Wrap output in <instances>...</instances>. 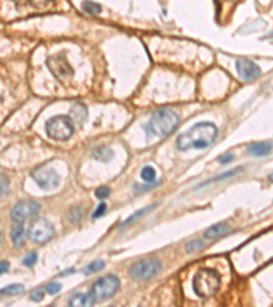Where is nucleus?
I'll return each mask as SVG.
<instances>
[{
	"label": "nucleus",
	"instance_id": "f257e3e1",
	"mask_svg": "<svg viewBox=\"0 0 273 307\" xmlns=\"http://www.w3.org/2000/svg\"><path fill=\"white\" fill-rule=\"evenodd\" d=\"M217 137V127L213 123H197L188 131L180 134L176 139V147L182 151L191 149H205L211 146Z\"/></svg>",
	"mask_w": 273,
	"mask_h": 307
},
{
	"label": "nucleus",
	"instance_id": "f03ea898",
	"mask_svg": "<svg viewBox=\"0 0 273 307\" xmlns=\"http://www.w3.org/2000/svg\"><path fill=\"white\" fill-rule=\"evenodd\" d=\"M179 122V115L175 111L170 108H161L152 115L151 120L146 126V131L149 135H156V137L161 138L167 137L178 127Z\"/></svg>",
	"mask_w": 273,
	"mask_h": 307
},
{
	"label": "nucleus",
	"instance_id": "7ed1b4c3",
	"mask_svg": "<svg viewBox=\"0 0 273 307\" xmlns=\"http://www.w3.org/2000/svg\"><path fill=\"white\" fill-rule=\"evenodd\" d=\"M220 288V274L213 269L198 270L193 279V289L199 298L213 296Z\"/></svg>",
	"mask_w": 273,
	"mask_h": 307
},
{
	"label": "nucleus",
	"instance_id": "20e7f679",
	"mask_svg": "<svg viewBox=\"0 0 273 307\" xmlns=\"http://www.w3.org/2000/svg\"><path fill=\"white\" fill-rule=\"evenodd\" d=\"M48 137L55 141H67L74 134V123L70 116L59 115L53 116L51 120H48L45 124Z\"/></svg>",
	"mask_w": 273,
	"mask_h": 307
},
{
	"label": "nucleus",
	"instance_id": "39448f33",
	"mask_svg": "<svg viewBox=\"0 0 273 307\" xmlns=\"http://www.w3.org/2000/svg\"><path fill=\"white\" fill-rule=\"evenodd\" d=\"M119 287H120V281L118 277L115 274H107L94 281L90 288V293L96 302H104L112 298L118 292Z\"/></svg>",
	"mask_w": 273,
	"mask_h": 307
},
{
	"label": "nucleus",
	"instance_id": "423d86ee",
	"mask_svg": "<svg viewBox=\"0 0 273 307\" xmlns=\"http://www.w3.org/2000/svg\"><path fill=\"white\" fill-rule=\"evenodd\" d=\"M161 270L160 261L155 260V258H146L141 260L132 265L128 273L132 280L136 281H145V280H151L155 277L156 274Z\"/></svg>",
	"mask_w": 273,
	"mask_h": 307
},
{
	"label": "nucleus",
	"instance_id": "0eeeda50",
	"mask_svg": "<svg viewBox=\"0 0 273 307\" xmlns=\"http://www.w3.org/2000/svg\"><path fill=\"white\" fill-rule=\"evenodd\" d=\"M55 237V227L47 218H36L29 227V238L33 243L44 245Z\"/></svg>",
	"mask_w": 273,
	"mask_h": 307
},
{
	"label": "nucleus",
	"instance_id": "6e6552de",
	"mask_svg": "<svg viewBox=\"0 0 273 307\" xmlns=\"http://www.w3.org/2000/svg\"><path fill=\"white\" fill-rule=\"evenodd\" d=\"M40 212V203L33 199H25L15 205L11 210V220L14 224L21 222L25 224L26 221H32Z\"/></svg>",
	"mask_w": 273,
	"mask_h": 307
},
{
	"label": "nucleus",
	"instance_id": "1a4fd4ad",
	"mask_svg": "<svg viewBox=\"0 0 273 307\" xmlns=\"http://www.w3.org/2000/svg\"><path fill=\"white\" fill-rule=\"evenodd\" d=\"M47 64L48 68L51 70L52 74L56 76L57 80L64 81L74 75V70L71 68L70 63L67 61L64 53H57L55 56L48 57Z\"/></svg>",
	"mask_w": 273,
	"mask_h": 307
},
{
	"label": "nucleus",
	"instance_id": "9d476101",
	"mask_svg": "<svg viewBox=\"0 0 273 307\" xmlns=\"http://www.w3.org/2000/svg\"><path fill=\"white\" fill-rule=\"evenodd\" d=\"M33 179L36 180V183L44 190H52L56 189L59 183H60V176L56 171L51 168V167L43 166L37 168L33 172Z\"/></svg>",
	"mask_w": 273,
	"mask_h": 307
},
{
	"label": "nucleus",
	"instance_id": "9b49d317",
	"mask_svg": "<svg viewBox=\"0 0 273 307\" xmlns=\"http://www.w3.org/2000/svg\"><path fill=\"white\" fill-rule=\"evenodd\" d=\"M236 71L245 81H254L261 74V68L257 63L249 60V59H238L235 63Z\"/></svg>",
	"mask_w": 273,
	"mask_h": 307
},
{
	"label": "nucleus",
	"instance_id": "f8f14e48",
	"mask_svg": "<svg viewBox=\"0 0 273 307\" xmlns=\"http://www.w3.org/2000/svg\"><path fill=\"white\" fill-rule=\"evenodd\" d=\"M272 150V143L270 142H254L247 146V151H249L251 156H257V157H264L266 155H269Z\"/></svg>",
	"mask_w": 273,
	"mask_h": 307
},
{
	"label": "nucleus",
	"instance_id": "ddd939ff",
	"mask_svg": "<svg viewBox=\"0 0 273 307\" xmlns=\"http://www.w3.org/2000/svg\"><path fill=\"white\" fill-rule=\"evenodd\" d=\"M96 300L92 296V293H74L70 299H69V304L70 306H84V307H89L93 306Z\"/></svg>",
	"mask_w": 273,
	"mask_h": 307
},
{
	"label": "nucleus",
	"instance_id": "4468645a",
	"mask_svg": "<svg viewBox=\"0 0 273 307\" xmlns=\"http://www.w3.org/2000/svg\"><path fill=\"white\" fill-rule=\"evenodd\" d=\"M70 118L73 123H77L78 126H82L88 119V111L82 104H74L70 109Z\"/></svg>",
	"mask_w": 273,
	"mask_h": 307
},
{
	"label": "nucleus",
	"instance_id": "2eb2a0df",
	"mask_svg": "<svg viewBox=\"0 0 273 307\" xmlns=\"http://www.w3.org/2000/svg\"><path fill=\"white\" fill-rule=\"evenodd\" d=\"M25 238H26V229L24 224L21 222L14 224V228L11 231V242L14 247H22L25 245Z\"/></svg>",
	"mask_w": 273,
	"mask_h": 307
},
{
	"label": "nucleus",
	"instance_id": "dca6fc26",
	"mask_svg": "<svg viewBox=\"0 0 273 307\" xmlns=\"http://www.w3.org/2000/svg\"><path fill=\"white\" fill-rule=\"evenodd\" d=\"M228 232V224L227 222H219V224H215L212 227H209L207 231L203 232V237L207 239H217V238L226 235Z\"/></svg>",
	"mask_w": 273,
	"mask_h": 307
},
{
	"label": "nucleus",
	"instance_id": "f3484780",
	"mask_svg": "<svg viewBox=\"0 0 273 307\" xmlns=\"http://www.w3.org/2000/svg\"><path fill=\"white\" fill-rule=\"evenodd\" d=\"M157 205V203H153V205H151V206H148V208H144L141 209V210H138V212H135L134 214H131L130 217L127 218V220H124V221L120 224V229H123L124 227H127V225H130V224H132L134 221H136L138 218L142 217L144 214H146V213H149L151 210H153L155 209V206Z\"/></svg>",
	"mask_w": 273,
	"mask_h": 307
},
{
	"label": "nucleus",
	"instance_id": "a211bd4d",
	"mask_svg": "<svg viewBox=\"0 0 273 307\" xmlns=\"http://www.w3.org/2000/svg\"><path fill=\"white\" fill-rule=\"evenodd\" d=\"M92 156L99 161H109L113 157L112 150L107 146H100L97 147L96 150H93V155Z\"/></svg>",
	"mask_w": 273,
	"mask_h": 307
},
{
	"label": "nucleus",
	"instance_id": "6ab92c4d",
	"mask_svg": "<svg viewBox=\"0 0 273 307\" xmlns=\"http://www.w3.org/2000/svg\"><path fill=\"white\" fill-rule=\"evenodd\" d=\"M82 9L85 11L86 14L90 15H99L101 13V6L96 2H90V0H85L82 3Z\"/></svg>",
	"mask_w": 273,
	"mask_h": 307
},
{
	"label": "nucleus",
	"instance_id": "aec40b11",
	"mask_svg": "<svg viewBox=\"0 0 273 307\" xmlns=\"http://www.w3.org/2000/svg\"><path fill=\"white\" fill-rule=\"evenodd\" d=\"M22 291H24L22 284H11L9 287L0 288V296H3V295H17V293H21Z\"/></svg>",
	"mask_w": 273,
	"mask_h": 307
},
{
	"label": "nucleus",
	"instance_id": "412c9836",
	"mask_svg": "<svg viewBox=\"0 0 273 307\" xmlns=\"http://www.w3.org/2000/svg\"><path fill=\"white\" fill-rule=\"evenodd\" d=\"M141 178L145 180L146 183H153L156 179V170L151 166L144 167L141 171Z\"/></svg>",
	"mask_w": 273,
	"mask_h": 307
},
{
	"label": "nucleus",
	"instance_id": "4be33fe9",
	"mask_svg": "<svg viewBox=\"0 0 273 307\" xmlns=\"http://www.w3.org/2000/svg\"><path fill=\"white\" fill-rule=\"evenodd\" d=\"M203 247H205L203 242L199 241V239H195V241L188 242L186 245V250H187V253H197V251L202 250Z\"/></svg>",
	"mask_w": 273,
	"mask_h": 307
},
{
	"label": "nucleus",
	"instance_id": "5701e85b",
	"mask_svg": "<svg viewBox=\"0 0 273 307\" xmlns=\"http://www.w3.org/2000/svg\"><path fill=\"white\" fill-rule=\"evenodd\" d=\"M104 266H105V262L101 260L99 261H94V262H90L88 266H86V273H94V272H99V270L104 269Z\"/></svg>",
	"mask_w": 273,
	"mask_h": 307
},
{
	"label": "nucleus",
	"instance_id": "b1692460",
	"mask_svg": "<svg viewBox=\"0 0 273 307\" xmlns=\"http://www.w3.org/2000/svg\"><path fill=\"white\" fill-rule=\"evenodd\" d=\"M9 178L3 174H0V199L9 193Z\"/></svg>",
	"mask_w": 273,
	"mask_h": 307
},
{
	"label": "nucleus",
	"instance_id": "393cba45",
	"mask_svg": "<svg viewBox=\"0 0 273 307\" xmlns=\"http://www.w3.org/2000/svg\"><path fill=\"white\" fill-rule=\"evenodd\" d=\"M217 2V9H219V13H223L224 10L231 9L235 2H239V0H216Z\"/></svg>",
	"mask_w": 273,
	"mask_h": 307
},
{
	"label": "nucleus",
	"instance_id": "a878e982",
	"mask_svg": "<svg viewBox=\"0 0 273 307\" xmlns=\"http://www.w3.org/2000/svg\"><path fill=\"white\" fill-rule=\"evenodd\" d=\"M109 194H111V190H109L107 186H101V187H99V189L96 190V197L99 199L108 198Z\"/></svg>",
	"mask_w": 273,
	"mask_h": 307
},
{
	"label": "nucleus",
	"instance_id": "bb28decb",
	"mask_svg": "<svg viewBox=\"0 0 273 307\" xmlns=\"http://www.w3.org/2000/svg\"><path fill=\"white\" fill-rule=\"evenodd\" d=\"M107 212V205L105 203H100L99 206L96 208V210L93 212V220H97L99 217L104 216Z\"/></svg>",
	"mask_w": 273,
	"mask_h": 307
},
{
	"label": "nucleus",
	"instance_id": "cd10ccee",
	"mask_svg": "<svg viewBox=\"0 0 273 307\" xmlns=\"http://www.w3.org/2000/svg\"><path fill=\"white\" fill-rule=\"evenodd\" d=\"M45 289H47V292L49 293V295H56L61 289V285L59 283H49L47 287H45Z\"/></svg>",
	"mask_w": 273,
	"mask_h": 307
},
{
	"label": "nucleus",
	"instance_id": "c85d7f7f",
	"mask_svg": "<svg viewBox=\"0 0 273 307\" xmlns=\"http://www.w3.org/2000/svg\"><path fill=\"white\" fill-rule=\"evenodd\" d=\"M43 298H44V292L41 288L33 289V291L30 292V299H32L33 302H40V300H43Z\"/></svg>",
	"mask_w": 273,
	"mask_h": 307
},
{
	"label": "nucleus",
	"instance_id": "c756f323",
	"mask_svg": "<svg viewBox=\"0 0 273 307\" xmlns=\"http://www.w3.org/2000/svg\"><path fill=\"white\" fill-rule=\"evenodd\" d=\"M36 262H37V254H36V253H30V254L25 257L24 264L26 265V266H29V268H32Z\"/></svg>",
	"mask_w": 273,
	"mask_h": 307
},
{
	"label": "nucleus",
	"instance_id": "7c9ffc66",
	"mask_svg": "<svg viewBox=\"0 0 273 307\" xmlns=\"http://www.w3.org/2000/svg\"><path fill=\"white\" fill-rule=\"evenodd\" d=\"M81 217H82V213H81V210L78 208H74L70 212V221L77 222Z\"/></svg>",
	"mask_w": 273,
	"mask_h": 307
},
{
	"label": "nucleus",
	"instance_id": "2f4dec72",
	"mask_svg": "<svg viewBox=\"0 0 273 307\" xmlns=\"http://www.w3.org/2000/svg\"><path fill=\"white\" fill-rule=\"evenodd\" d=\"M232 160H234V156H232L231 153H227L224 156L219 157V161H220L222 164H228V163H231Z\"/></svg>",
	"mask_w": 273,
	"mask_h": 307
},
{
	"label": "nucleus",
	"instance_id": "473e14b6",
	"mask_svg": "<svg viewBox=\"0 0 273 307\" xmlns=\"http://www.w3.org/2000/svg\"><path fill=\"white\" fill-rule=\"evenodd\" d=\"M10 262L9 261H0V276L6 272H9Z\"/></svg>",
	"mask_w": 273,
	"mask_h": 307
},
{
	"label": "nucleus",
	"instance_id": "72a5a7b5",
	"mask_svg": "<svg viewBox=\"0 0 273 307\" xmlns=\"http://www.w3.org/2000/svg\"><path fill=\"white\" fill-rule=\"evenodd\" d=\"M268 180L270 182V183H273V172L270 174V175H268Z\"/></svg>",
	"mask_w": 273,
	"mask_h": 307
},
{
	"label": "nucleus",
	"instance_id": "f704fd0d",
	"mask_svg": "<svg viewBox=\"0 0 273 307\" xmlns=\"http://www.w3.org/2000/svg\"><path fill=\"white\" fill-rule=\"evenodd\" d=\"M266 38H273V32L270 34H269V36H266Z\"/></svg>",
	"mask_w": 273,
	"mask_h": 307
},
{
	"label": "nucleus",
	"instance_id": "c9c22d12",
	"mask_svg": "<svg viewBox=\"0 0 273 307\" xmlns=\"http://www.w3.org/2000/svg\"><path fill=\"white\" fill-rule=\"evenodd\" d=\"M0 241H2V234H0Z\"/></svg>",
	"mask_w": 273,
	"mask_h": 307
}]
</instances>
